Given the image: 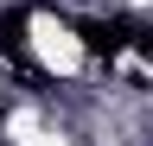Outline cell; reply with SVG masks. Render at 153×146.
<instances>
[{
  "label": "cell",
  "instance_id": "6da1fadb",
  "mask_svg": "<svg viewBox=\"0 0 153 146\" xmlns=\"http://www.w3.org/2000/svg\"><path fill=\"white\" fill-rule=\"evenodd\" d=\"M76 38H83V45L96 51V57H115V51L128 45V26H108V19H83V26H76Z\"/></svg>",
  "mask_w": 153,
  "mask_h": 146
}]
</instances>
